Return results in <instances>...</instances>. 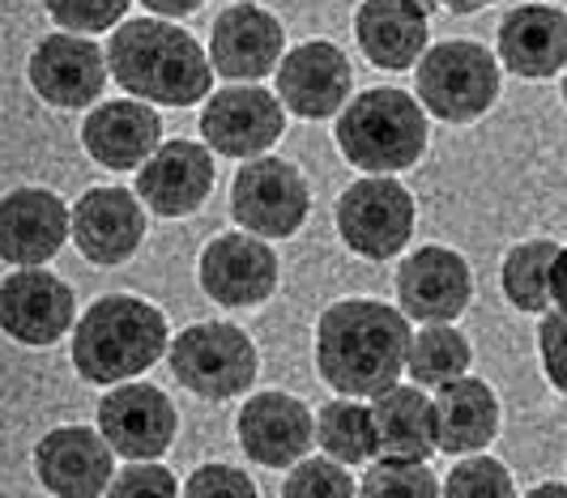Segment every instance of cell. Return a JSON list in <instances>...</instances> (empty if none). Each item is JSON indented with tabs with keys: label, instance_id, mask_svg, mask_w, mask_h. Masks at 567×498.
Returning <instances> with one entry per match:
<instances>
[{
	"label": "cell",
	"instance_id": "obj_1",
	"mask_svg": "<svg viewBox=\"0 0 567 498\" xmlns=\"http://www.w3.org/2000/svg\"><path fill=\"white\" fill-rule=\"evenodd\" d=\"M410 315L380 299H341L316 324V371L341 396L375 401L410 359Z\"/></svg>",
	"mask_w": 567,
	"mask_h": 498
},
{
	"label": "cell",
	"instance_id": "obj_2",
	"mask_svg": "<svg viewBox=\"0 0 567 498\" xmlns=\"http://www.w3.org/2000/svg\"><path fill=\"white\" fill-rule=\"evenodd\" d=\"M107 69L133 98L158 107H193L214 85L209 52L193 39V30L167 18H133L115 27Z\"/></svg>",
	"mask_w": 567,
	"mask_h": 498
},
{
	"label": "cell",
	"instance_id": "obj_3",
	"mask_svg": "<svg viewBox=\"0 0 567 498\" xmlns=\"http://www.w3.org/2000/svg\"><path fill=\"white\" fill-rule=\"evenodd\" d=\"M171 350L167 315L137 294L94 299L73 324V371L85 384H124Z\"/></svg>",
	"mask_w": 567,
	"mask_h": 498
},
{
	"label": "cell",
	"instance_id": "obj_4",
	"mask_svg": "<svg viewBox=\"0 0 567 498\" xmlns=\"http://www.w3.org/2000/svg\"><path fill=\"white\" fill-rule=\"evenodd\" d=\"M341 158L363 175H398L426 154V111L414 94L380 85L350 98L338 115Z\"/></svg>",
	"mask_w": 567,
	"mask_h": 498
},
{
	"label": "cell",
	"instance_id": "obj_5",
	"mask_svg": "<svg viewBox=\"0 0 567 498\" xmlns=\"http://www.w3.org/2000/svg\"><path fill=\"white\" fill-rule=\"evenodd\" d=\"M414 94L444 124H474L499 103V55L474 39H444L414 64Z\"/></svg>",
	"mask_w": 567,
	"mask_h": 498
},
{
	"label": "cell",
	"instance_id": "obj_6",
	"mask_svg": "<svg viewBox=\"0 0 567 498\" xmlns=\"http://www.w3.org/2000/svg\"><path fill=\"white\" fill-rule=\"evenodd\" d=\"M171 375L200 401H230L256 384L260 354L252 336L227 320H205L184 329L167 350Z\"/></svg>",
	"mask_w": 567,
	"mask_h": 498
},
{
	"label": "cell",
	"instance_id": "obj_7",
	"mask_svg": "<svg viewBox=\"0 0 567 498\" xmlns=\"http://www.w3.org/2000/svg\"><path fill=\"white\" fill-rule=\"evenodd\" d=\"M312 214V193L299 166L260 154L239 166L230 184V218L256 239H290Z\"/></svg>",
	"mask_w": 567,
	"mask_h": 498
},
{
	"label": "cell",
	"instance_id": "obj_8",
	"mask_svg": "<svg viewBox=\"0 0 567 498\" xmlns=\"http://www.w3.org/2000/svg\"><path fill=\"white\" fill-rule=\"evenodd\" d=\"M338 235L363 260H393L414 235V196L389 175L350 184L338 200Z\"/></svg>",
	"mask_w": 567,
	"mask_h": 498
},
{
	"label": "cell",
	"instance_id": "obj_9",
	"mask_svg": "<svg viewBox=\"0 0 567 498\" xmlns=\"http://www.w3.org/2000/svg\"><path fill=\"white\" fill-rule=\"evenodd\" d=\"M286 128V107L265 85H227L200 111V137L227 158H260Z\"/></svg>",
	"mask_w": 567,
	"mask_h": 498
},
{
	"label": "cell",
	"instance_id": "obj_10",
	"mask_svg": "<svg viewBox=\"0 0 567 498\" xmlns=\"http://www.w3.org/2000/svg\"><path fill=\"white\" fill-rule=\"evenodd\" d=\"M474 303V269L444 243H426L398 264V307L423 324H453Z\"/></svg>",
	"mask_w": 567,
	"mask_h": 498
},
{
	"label": "cell",
	"instance_id": "obj_11",
	"mask_svg": "<svg viewBox=\"0 0 567 498\" xmlns=\"http://www.w3.org/2000/svg\"><path fill=\"white\" fill-rule=\"evenodd\" d=\"M175 430H179V414L163 387L124 384L99 401V435L112 443L115 456L158 460L175 443Z\"/></svg>",
	"mask_w": 567,
	"mask_h": 498
},
{
	"label": "cell",
	"instance_id": "obj_12",
	"mask_svg": "<svg viewBox=\"0 0 567 498\" xmlns=\"http://www.w3.org/2000/svg\"><path fill=\"white\" fill-rule=\"evenodd\" d=\"M200 290L218 307H260L278 290V256L256 235H218L200 251Z\"/></svg>",
	"mask_w": 567,
	"mask_h": 498
},
{
	"label": "cell",
	"instance_id": "obj_13",
	"mask_svg": "<svg viewBox=\"0 0 567 498\" xmlns=\"http://www.w3.org/2000/svg\"><path fill=\"white\" fill-rule=\"evenodd\" d=\"M239 447L265 469H295L316 443V417L299 396L256 392L235 417Z\"/></svg>",
	"mask_w": 567,
	"mask_h": 498
},
{
	"label": "cell",
	"instance_id": "obj_14",
	"mask_svg": "<svg viewBox=\"0 0 567 498\" xmlns=\"http://www.w3.org/2000/svg\"><path fill=\"white\" fill-rule=\"evenodd\" d=\"M286 55L282 22L252 0H239L214 18L209 30V64L227 82H260Z\"/></svg>",
	"mask_w": 567,
	"mask_h": 498
},
{
	"label": "cell",
	"instance_id": "obj_15",
	"mask_svg": "<svg viewBox=\"0 0 567 498\" xmlns=\"http://www.w3.org/2000/svg\"><path fill=\"white\" fill-rule=\"evenodd\" d=\"M78 320V299L56 273L18 269L0 281V332L22 345H56Z\"/></svg>",
	"mask_w": 567,
	"mask_h": 498
},
{
	"label": "cell",
	"instance_id": "obj_16",
	"mask_svg": "<svg viewBox=\"0 0 567 498\" xmlns=\"http://www.w3.org/2000/svg\"><path fill=\"white\" fill-rule=\"evenodd\" d=\"M34 473L43 490L56 498H99L115 477V452L90 426L48 430L34 447Z\"/></svg>",
	"mask_w": 567,
	"mask_h": 498
},
{
	"label": "cell",
	"instance_id": "obj_17",
	"mask_svg": "<svg viewBox=\"0 0 567 498\" xmlns=\"http://www.w3.org/2000/svg\"><path fill=\"white\" fill-rule=\"evenodd\" d=\"M350 85H354L350 60L338 43H324V39L290 48L278 64V98L299 120L341 115L346 98H350Z\"/></svg>",
	"mask_w": 567,
	"mask_h": 498
},
{
	"label": "cell",
	"instance_id": "obj_18",
	"mask_svg": "<svg viewBox=\"0 0 567 498\" xmlns=\"http://www.w3.org/2000/svg\"><path fill=\"white\" fill-rule=\"evenodd\" d=\"M30 85L52 107L82 111L99 103L107 85V52L82 34H48L30 55Z\"/></svg>",
	"mask_w": 567,
	"mask_h": 498
},
{
	"label": "cell",
	"instance_id": "obj_19",
	"mask_svg": "<svg viewBox=\"0 0 567 498\" xmlns=\"http://www.w3.org/2000/svg\"><path fill=\"white\" fill-rule=\"evenodd\" d=\"M73 235V209L48 188H18L0 200V260L18 269L48 264Z\"/></svg>",
	"mask_w": 567,
	"mask_h": 498
},
{
	"label": "cell",
	"instance_id": "obj_20",
	"mask_svg": "<svg viewBox=\"0 0 567 498\" xmlns=\"http://www.w3.org/2000/svg\"><path fill=\"white\" fill-rule=\"evenodd\" d=\"M499 64L520 82L567 73V13L559 4H516L499 18Z\"/></svg>",
	"mask_w": 567,
	"mask_h": 498
},
{
	"label": "cell",
	"instance_id": "obj_21",
	"mask_svg": "<svg viewBox=\"0 0 567 498\" xmlns=\"http://www.w3.org/2000/svg\"><path fill=\"white\" fill-rule=\"evenodd\" d=\"M214 193V154L193 141H167L137 170V200L158 218H188Z\"/></svg>",
	"mask_w": 567,
	"mask_h": 498
},
{
	"label": "cell",
	"instance_id": "obj_22",
	"mask_svg": "<svg viewBox=\"0 0 567 498\" xmlns=\"http://www.w3.org/2000/svg\"><path fill=\"white\" fill-rule=\"evenodd\" d=\"M145 239V205L128 188H90L73 205V243L90 264H124Z\"/></svg>",
	"mask_w": 567,
	"mask_h": 498
},
{
	"label": "cell",
	"instance_id": "obj_23",
	"mask_svg": "<svg viewBox=\"0 0 567 498\" xmlns=\"http://www.w3.org/2000/svg\"><path fill=\"white\" fill-rule=\"evenodd\" d=\"M435 0H363L354 13V39L375 69L401 73L419 64L431 39Z\"/></svg>",
	"mask_w": 567,
	"mask_h": 498
},
{
	"label": "cell",
	"instance_id": "obj_24",
	"mask_svg": "<svg viewBox=\"0 0 567 498\" xmlns=\"http://www.w3.org/2000/svg\"><path fill=\"white\" fill-rule=\"evenodd\" d=\"M85 154L107 170H142L154 149L163 145V120L158 111L137 103V98H120V103H103L85 115L82 124Z\"/></svg>",
	"mask_w": 567,
	"mask_h": 498
},
{
	"label": "cell",
	"instance_id": "obj_25",
	"mask_svg": "<svg viewBox=\"0 0 567 498\" xmlns=\"http://www.w3.org/2000/svg\"><path fill=\"white\" fill-rule=\"evenodd\" d=\"M435 452L444 456H478L499 435V396L486 380L461 375L435 387Z\"/></svg>",
	"mask_w": 567,
	"mask_h": 498
},
{
	"label": "cell",
	"instance_id": "obj_26",
	"mask_svg": "<svg viewBox=\"0 0 567 498\" xmlns=\"http://www.w3.org/2000/svg\"><path fill=\"white\" fill-rule=\"evenodd\" d=\"M371 422H375L380 456L426 460L435 452V405L423 387L393 384L389 392H380L371 405Z\"/></svg>",
	"mask_w": 567,
	"mask_h": 498
},
{
	"label": "cell",
	"instance_id": "obj_27",
	"mask_svg": "<svg viewBox=\"0 0 567 498\" xmlns=\"http://www.w3.org/2000/svg\"><path fill=\"white\" fill-rule=\"evenodd\" d=\"M555 260H559V243L550 239H529L516 243L499 264V290L516 311L525 315H542L550 307V277H555Z\"/></svg>",
	"mask_w": 567,
	"mask_h": 498
},
{
	"label": "cell",
	"instance_id": "obj_28",
	"mask_svg": "<svg viewBox=\"0 0 567 498\" xmlns=\"http://www.w3.org/2000/svg\"><path fill=\"white\" fill-rule=\"evenodd\" d=\"M474 362V345L470 336L453 324H423L410 341V359L405 371L419 387H444L461 380Z\"/></svg>",
	"mask_w": 567,
	"mask_h": 498
},
{
	"label": "cell",
	"instance_id": "obj_29",
	"mask_svg": "<svg viewBox=\"0 0 567 498\" xmlns=\"http://www.w3.org/2000/svg\"><path fill=\"white\" fill-rule=\"evenodd\" d=\"M316 443H320L324 456L338 460V465H363V460H375V456H380L371 409L359 405L354 396L329 401V405L316 414Z\"/></svg>",
	"mask_w": 567,
	"mask_h": 498
},
{
	"label": "cell",
	"instance_id": "obj_30",
	"mask_svg": "<svg viewBox=\"0 0 567 498\" xmlns=\"http://www.w3.org/2000/svg\"><path fill=\"white\" fill-rule=\"evenodd\" d=\"M359 498H444V486L426 460H393L380 456L359 481Z\"/></svg>",
	"mask_w": 567,
	"mask_h": 498
},
{
	"label": "cell",
	"instance_id": "obj_31",
	"mask_svg": "<svg viewBox=\"0 0 567 498\" xmlns=\"http://www.w3.org/2000/svg\"><path fill=\"white\" fill-rule=\"evenodd\" d=\"M282 498H359V481L329 456H303L282 481Z\"/></svg>",
	"mask_w": 567,
	"mask_h": 498
},
{
	"label": "cell",
	"instance_id": "obj_32",
	"mask_svg": "<svg viewBox=\"0 0 567 498\" xmlns=\"http://www.w3.org/2000/svg\"><path fill=\"white\" fill-rule=\"evenodd\" d=\"M444 498H516V481L495 456H465L444 477Z\"/></svg>",
	"mask_w": 567,
	"mask_h": 498
},
{
	"label": "cell",
	"instance_id": "obj_33",
	"mask_svg": "<svg viewBox=\"0 0 567 498\" xmlns=\"http://www.w3.org/2000/svg\"><path fill=\"white\" fill-rule=\"evenodd\" d=\"M52 22L69 34H99L115 30V22L128 13V0H43Z\"/></svg>",
	"mask_w": 567,
	"mask_h": 498
},
{
	"label": "cell",
	"instance_id": "obj_34",
	"mask_svg": "<svg viewBox=\"0 0 567 498\" xmlns=\"http://www.w3.org/2000/svg\"><path fill=\"white\" fill-rule=\"evenodd\" d=\"M107 498H179V481L158 460H133L124 473H115Z\"/></svg>",
	"mask_w": 567,
	"mask_h": 498
},
{
	"label": "cell",
	"instance_id": "obj_35",
	"mask_svg": "<svg viewBox=\"0 0 567 498\" xmlns=\"http://www.w3.org/2000/svg\"><path fill=\"white\" fill-rule=\"evenodd\" d=\"M179 498H260V490H256L252 477L235 465H200L184 481Z\"/></svg>",
	"mask_w": 567,
	"mask_h": 498
},
{
	"label": "cell",
	"instance_id": "obj_36",
	"mask_svg": "<svg viewBox=\"0 0 567 498\" xmlns=\"http://www.w3.org/2000/svg\"><path fill=\"white\" fill-rule=\"evenodd\" d=\"M538 359H542V375H546V384L555 387L559 396H567V315L564 311L542 315Z\"/></svg>",
	"mask_w": 567,
	"mask_h": 498
},
{
	"label": "cell",
	"instance_id": "obj_37",
	"mask_svg": "<svg viewBox=\"0 0 567 498\" xmlns=\"http://www.w3.org/2000/svg\"><path fill=\"white\" fill-rule=\"evenodd\" d=\"M550 303L555 311L567 315V248H559V260H555V277H550Z\"/></svg>",
	"mask_w": 567,
	"mask_h": 498
},
{
	"label": "cell",
	"instance_id": "obj_38",
	"mask_svg": "<svg viewBox=\"0 0 567 498\" xmlns=\"http://www.w3.org/2000/svg\"><path fill=\"white\" fill-rule=\"evenodd\" d=\"M150 13H158V18H184V13H193L200 9L205 0H142Z\"/></svg>",
	"mask_w": 567,
	"mask_h": 498
},
{
	"label": "cell",
	"instance_id": "obj_39",
	"mask_svg": "<svg viewBox=\"0 0 567 498\" xmlns=\"http://www.w3.org/2000/svg\"><path fill=\"white\" fill-rule=\"evenodd\" d=\"M440 9H449V13H456V18H465V13H483V9H491L495 0H435Z\"/></svg>",
	"mask_w": 567,
	"mask_h": 498
},
{
	"label": "cell",
	"instance_id": "obj_40",
	"mask_svg": "<svg viewBox=\"0 0 567 498\" xmlns=\"http://www.w3.org/2000/svg\"><path fill=\"white\" fill-rule=\"evenodd\" d=\"M525 498H567V481H542Z\"/></svg>",
	"mask_w": 567,
	"mask_h": 498
},
{
	"label": "cell",
	"instance_id": "obj_41",
	"mask_svg": "<svg viewBox=\"0 0 567 498\" xmlns=\"http://www.w3.org/2000/svg\"><path fill=\"white\" fill-rule=\"evenodd\" d=\"M564 103H567V73H564Z\"/></svg>",
	"mask_w": 567,
	"mask_h": 498
}]
</instances>
